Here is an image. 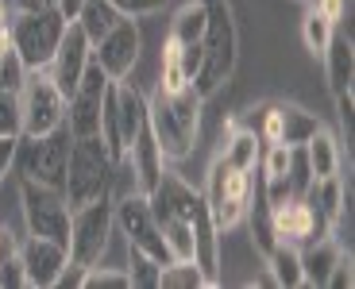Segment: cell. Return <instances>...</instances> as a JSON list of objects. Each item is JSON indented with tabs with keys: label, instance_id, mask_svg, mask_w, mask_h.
<instances>
[{
	"label": "cell",
	"instance_id": "cell-1",
	"mask_svg": "<svg viewBox=\"0 0 355 289\" xmlns=\"http://www.w3.org/2000/svg\"><path fill=\"white\" fill-rule=\"evenodd\" d=\"M201 105L205 96L193 85H186L182 93H159L155 89V100H147V128H151L166 162L189 158L197 139V123H201Z\"/></svg>",
	"mask_w": 355,
	"mask_h": 289
},
{
	"label": "cell",
	"instance_id": "cell-2",
	"mask_svg": "<svg viewBox=\"0 0 355 289\" xmlns=\"http://www.w3.org/2000/svg\"><path fill=\"white\" fill-rule=\"evenodd\" d=\"M205 8V35H201V70L193 89L201 96H213L236 70V19L228 0H201Z\"/></svg>",
	"mask_w": 355,
	"mask_h": 289
},
{
	"label": "cell",
	"instance_id": "cell-3",
	"mask_svg": "<svg viewBox=\"0 0 355 289\" xmlns=\"http://www.w3.org/2000/svg\"><path fill=\"white\" fill-rule=\"evenodd\" d=\"M112 182H116V158L108 155L105 139L101 135H78L70 143V162H66V182H62L70 212L89 201L112 197Z\"/></svg>",
	"mask_w": 355,
	"mask_h": 289
},
{
	"label": "cell",
	"instance_id": "cell-4",
	"mask_svg": "<svg viewBox=\"0 0 355 289\" xmlns=\"http://www.w3.org/2000/svg\"><path fill=\"white\" fill-rule=\"evenodd\" d=\"M201 193L189 189L182 177L162 174V182L155 185V193H147L155 212V224L162 231V243L170 251V263H186L193 259V204Z\"/></svg>",
	"mask_w": 355,
	"mask_h": 289
},
{
	"label": "cell",
	"instance_id": "cell-5",
	"mask_svg": "<svg viewBox=\"0 0 355 289\" xmlns=\"http://www.w3.org/2000/svg\"><path fill=\"white\" fill-rule=\"evenodd\" d=\"M70 143H73V135L66 123L46 135H19L12 170L19 174V182H39V185H51V189H62L66 162H70Z\"/></svg>",
	"mask_w": 355,
	"mask_h": 289
},
{
	"label": "cell",
	"instance_id": "cell-6",
	"mask_svg": "<svg viewBox=\"0 0 355 289\" xmlns=\"http://www.w3.org/2000/svg\"><path fill=\"white\" fill-rule=\"evenodd\" d=\"M66 24L70 19L62 16L58 8H39V12H19L16 19L8 24V35L16 43L19 58H24L27 70H46L66 35Z\"/></svg>",
	"mask_w": 355,
	"mask_h": 289
},
{
	"label": "cell",
	"instance_id": "cell-7",
	"mask_svg": "<svg viewBox=\"0 0 355 289\" xmlns=\"http://www.w3.org/2000/svg\"><path fill=\"white\" fill-rule=\"evenodd\" d=\"M251 182H255V170H236L232 162H224L220 155L213 158L209 166V185H205V204H209V216H213L216 231L236 228L248 212L251 201Z\"/></svg>",
	"mask_w": 355,
	"mask_h": 289
},
{
	"label": "cell",
	"instance_id": "cell-8",
	"mask_svg": "<svg viewBox=\"0 0 355 289\" xmlns=\"http://www.w3.org/2000/svg\"><path fill=\"white\" fill-rule=\"evenodd\" d=\"M108 236H112V197H101V201H89L81 209L70 212V254L73 266H97L108 251Z\"/></svg>",
	"mask_w": 355,
	"mask_h": 289
},
{
	"label": "cell",
	"instance_id": "cell-9",
	"mask_svg": "<svg viewBox=\"0 0 355 289\" xmlns=\"http://www.w3.org/2000/svg\"><path fill=\"white\" fill-rule=\"evenodd\" d=\"M19 201H24V220L27 236H43L54 243H70V204L62 189L39 182H19Z\"/></svg>",
	"mask_w": 355,
	"mask_h": 289
},
{
	"label": "cell",
	"instance_id": "cell-10",
	"mask_svg": "<svg viewBox=\"0 0 355 289\" xmlns=\"http://www.w3.org/2000/svg\"><path fill=\"white\" fill-rule=\"evenodd\" d=\"M19 112H24V135H46L66 123V93L46 70H27V81L19 89Z\"/></svg>",
	"mask_w": 355,
	"mask_h": 289
},
{
	"label": "cell",
	"instance_id": "cell-11",
	"mask_svg": "<svg viewBox=\"0 0 355 289\" xmlns=\"http://www.w3.org/2000/svg\"><path fill=\"white\" fill-rule=\"evenodd\" d=\"M112 224L128 236V247L151 254L155 263H162V266L170 263V251H166V243H162V231H159V224H155L147 193L135 189V193H128V197H120V201L112 204Z\"/></svg>",
	"mask_w": 355,
	"mask_h": 289
},
{
	"label": "cell",
	"instance_id": "cell-12",
	"mask_svg": "<svg viewBox=\"0 0 355 289\" xmlns=\"http://www.w3.org/2000/svg\"><path fill=\"white\" fill-rule=\"evenodd\" d=\"M108 73L101 70L97 62L89 58L81 81L73 85V93L66 96V128L70 135H97L101 132V105H105V89H108Z\"/></svg>",
	"mask_w": 355,
	"mask_h": 289
},
{
	"label": "cell",
	"instance_id": "cell-13",
	"mask_svg": "<svg viewBox=\"0 0 355 289\" xmlns=\"http://www.w3.org/2000/svg\"><path fill=\"white\" fill-rule=\"evenodd\" d=\"M270 216H275L278 243H290V247H297V251H302L305 243L324 239L332 231V224L317 212V204H313L309 193L297 197V201H286V204H278V209H270Z\"/></svg>",
	"mask_w": 355,
	"mask_h": 289
},
{
	"label": "cell",
	"instance_id": "cell-14",
	"mask_svg": "<svg viewBox=\"0 0 355 289\" xmlns=\"http://www.w3.org/2000/svg\"><path fill=\"white\" fill-rule=\"evenodd\" d=\"M139 46H143V39H139V27H135V16H124L105 39L93 43V62L112 81H120L132 73L135 58H139Z\"/></svg>",
	"mask_w": 355,
	"mask_h": 289
},
{
	"label": "cell",
	"instance_id": "cell-15",
	"mask_svg": "<svg viewBox=\"0 0 355 289\" xmlns=\"http://www.w3.org/2000/svg\"><path fill=\"white\" fill-rule=\"evenodd\" d=\"M16 251H19V263H24L27 286H39V289L58 286V278H62L66 263H70L66 247H62V243H54V239H43V236H27L24 243L16 247Z\"/></svg>",
	"mask_w": 355,
	"mask_h": 289
},
{
	"label": "cell",
	"instance_id": "cell-16",
	"mask_svg": "<svg viewBox=\"0 0 355 289\" xmlns=\"http://www.w3.org/2000/svg\"><path fill=\"white\" fill-rule=\"evenodd\" d=\"M89 58H93V43H89L85 31H81V27L70 19V24H66L62 43H58V51H54L51 66H46V73H51L54 85H58L66 96H70V93H73V85L81 81V73H85Z\"/></svg>",
	"mask_w": 355,
	"mask_h": 289
},
{
	"label": "cell",
	"instance_id": "cell-17",
	"mask_svg": "<svg viewBox=\"0 0 355 289\" xmlns=\"http://www.w3.org/2000/svg\"><path fill=\"white\" fill-rule=\"evenodd\" d=\"M162 150H159V143H155V135H151V128H143L139 135H135V143L128 147V155H124V162L120 166H132V177H135V189L139 193H155V185L162 182ZM116 166V170H120Z\"/></svg>",
	"mask_w": 355,
	"mask_h": 289
},
{
	"label": "cell",
	"instance_id": "cell-18",
	"mask_svg": "<svg viewBox=\"0 0 355 289\" xmlns=\"http://www.w3.org/2000/svg\"><path fill=\"white\" fill-rule=\"evenodd\" d=\"M112 100H116V132H120V143L128 147L135 143V135L147 128V96L132 85V81H112Z\"/></svg>",
	"mask_w": 355,
	"mask_h": 289
},
{
	"label": "cell",
	"instance_id": "cell-19",
	"mask_svg": "<svg viewBox=\"0 0 355 289\" xmlns=\"http://www.w3.org/2000/svg\"><path fill=\"white\" fill-rule=\"evenodd\" d=\"M320 58H324V73H329L332 96L352 93V81H355V43H352V31H340V27H336Z\"/></svg>",
	"mask_w": 355,
	"mask_h": 289
},
{
	"label": "cell",
	"instance_id": "cell-20",
	"mask_svg": "<svg viewBox=\"0 0 355 289\" xmlns=\"http://www.w3.org/2000/svg\"><path fill=\"white\" fill-rule=\"evenodd\" d=\"M297 254H302V286H329V274L336 270V263L344 259V251H340L329 236L305 243Z\"/></svg>",
	"mask_w": 355,
	"mask_h": 289
},
{
	"label": "cell",
	"instance_id": "cell-21",
	"mask_svg": "<svg viewBox=\"0 0 355 289\" xmlns=\"http://www.w3.org/2000/svg\"><path fill=\"white\" fill-rule=\"evenodd\" d=\"M124 19V8L116 4V0H81L78 16H73V24L85 31L89 43H97V39H105L108 31H112L116 24Z\"/></svg>",
	"mask_w": 355,
	"mask_h": 289
},
{
	"label": "cell",
	"instance_id": "cell-22",
	"mask_svg": "<svg viewBox=\"0 0 355 289\" xmlns=\"http://www.w3.org/2000/svg\"><path fill=\"white\" fill-rule=\"evenodd\" d=\"M302 150H305V162H309L313 182L340 174V143H336V135H332V132L317 128V132H313L309 139L302 143Z\"/></svg>",
	"mask_w": 355,
	"mask_h": 289
},
{
	"label": "cell",
	"instance_id": "cell-23",
	"mask_svg": "<svg viewBox=\"0 0 355 289\" xmlns=\"http://www.w3.org/2000/svg\"><path fill=\"white\" fill-rule=\"evenodd\" d=\"M259 150H263L259 135L255 132H240V123L232 120L228 123V139H224V147H220L224 162H232L236 170H255L259 166Z\"/></svg>",
	"mask_w": 355,
	"mask_h": 289
},
{
	"label": "cell",
	"instance_id": "cell-24",
	"mask_svg": "<svg viewBox=\"0 0 355 289\" xmlns=\"http://www.w3.org/2000/svg\"><path fill=\"white\" fill-rule=\"evenodd\" d=\"M309 197H313V204H317L320 216L329 220V224H336V220L344 216L347 201H352V189H344V182L332 174V177H320V182H313V185H309Z\"/></svg>",
	"mask_w": 355,
	"mask_h": 289
},
{
	"label": "cell",
	"instance_id": "cell-25",
	"mask_svg": "<svg viewBox=\"0 0 355 289\" xmlns=\"http://www.w3.org/2000/svg\"><path fill=\"white\" fill-rule=\"evenodd\" d=\"M278 123H282V143L286 147H302V143L320 128V120L313 112H305L302 105H278Z\"/></svg>",
	"mask_w": 355,
	"mask_h": 289
},
{
	"label": "cell",
	"instance_id": "cell-26",
	"mask_svg": "<svg viewBox=\"0 0 355 289\" xmlns=\"http://www.w3.org/2000/svg\"><path fill=\"white\" fill-rule=\"evenodd\" d=\"M205 35V8H201V0H186L182 8H178V16L170 19V39L182 46H193L201 43Z\"/></svg>",
	"mask_w": 355,
	"mask_h": 289
},
{
	"label": "cell",
	"instance_id": "cell-27",
	"mask_svg": "<svg viewBox=\"0 0 355 289\" xmlns=\"http://www.w3.org/2000/svg\"><path fill=\"white\" fill-rule=\"evenodd\" d=\"M266 263H270V281L275 286H282V289L302 286V254H297V247L278 243L275 251L266 254Z\"/></svg>",
	"mask_w": 355,
	"mask_h": 289
},
{
	"label": "cell",
	"instance_id": "cell-28",
	"mask_svg": "<svg viewBox=\"0 0 355 289\" xmlns=\"http://www.w3.org/2000/svg\"><path fill=\"white\" fill-rule=\"evenodd\" d=\"M24 81H27V66H24V58H19L16 43H12L8 27H4V31H0V89L19 93Z\"/></svg>",
	"mask_w": 355,
	"mask_h": 289
},
{
	"label": "cell",
	"instance_id": "cell-29",
	"mask_svg": "<svg viewBox=\"0 0 355 289\" xmlns=\"http://www.w3.org/2000/svg\"><path fill=\"white\" fill-rule=\"evenodd\" d=\"M209 286L201 274V266L193 263V259H186V263H166L159 270V289H201Z\"/></svg>",
	"mask_w": 355,
	"mask_h": 289
},
{
	"label": "cell",
	"instance_id": "cell-30",
	"mask_svg": "<svg viewBox=\"0 0 355 289\" xmlns=\"http://www.w3.org/2000/svg\"><path fill=\"white\" fill-rule=\"evenodd\" d=\"M332 31H336V24H332V19H324L317 8L305 12V19H302V39H305V46H309L313 54H324Z\"/></svg>",
	"mask_w": 355,
	"mask_h": 289
},
{
	"label": "cell",
	"instance_id": "cell-31",
	"mask_svg": "<svg viewBox=\"0 0 355 289\" xmlns=\"http://www.w3.org/2000/svg\"><path fill=\"white\" fill-rule=\"evenodd\" d=\"M159 270H162V263H155L151 254H143L132 247V266H128L132 289H159Z\"/></svg>",
	"mask_w": 355,
	"mask_h": 289
},
{
	"label": "cell",
	"instance_id": "cell-32",
	"mask_svg": "<svg viewBox=\"0 0 355 289\" xmlns=\"http://www.w3.org/2000/svg\"><path fill=\"white\" fill-rule=\"evenodd\" d=\"M81 286L85 289H132V278H128V270H112V266L97 263L81 274Z\"/></svg>",
	"mask_w": 355,
	"mask_h": 289
},
{
	"label": "cell",
	"instance_id": "cell-33",
	"mask_svg": "<svg viewBox=\"0 0 355 289\" xmlns=\"http://www.w3.org/2000/svg\"><path fill=\"white\" fill-rule=\"evenodd\" d=\"M0 135L19 139L24 135V112H19V93L0 89Z\"/></svg>",
	"mask_w": 355,
	"mask_h": 289
},
{
	"label": "cell",
	"instance_id": "cell-34",
	"mask_svg": "<svg viewBox=\"0 0 355 289\" xmlns=\"http://www.w3.org/2000/svg\"><path fill=\"white\" fill-rule=\"evenodd\" d=\"M19 286H27V278H24L19 251H12V254H4V259H0V289H19Z\"/></svg>",
	"mask_w": 355,
	"mask_h": 289
},
{
	"label": "cell",
	"instance_id": "cell-35",
	"mask_svg": "<svg viewBox=\"0 0 355 289\" xmlns=\"http://www.w3.org/2000/svg\"><path fill=\"white\" fill-rule=\"evenodd\" d=\"M313 8H317L324 19H332V24L340 27V19L347 16V0H313Z\"/></svg>",
	"mask_w": 355,
	"mask_h": 289
},
{
	"label": "cell",
	"instance_id": "cell-36",
	"mask_svg": "<svg viewBox=\"0 0 355 289\" xmlns=\"http://www.w3.org/2000/svg\"><path fill=\"white\" fill-rule=\"evenodd\" d=\"M166 8V0H124V16H155Z\"/></svg>",
	"mask_w": 355,
	"mask_h": 289
},
{
	"label": "cell",
	"instance_id": "cell-37",
	"mask_svg": "<svg viewBox=\"0 0 355 289\" xmlns=\"http://www.w3.org/2000/svg\"><path fill=\"white\" fill-rule=\"evenodd\" d=\"M12 158H16V139H8V135H0V182L8 177Z\"/></svg>",
	"mask_w": 355,
	"mask_h": 289
},
{
	"label": "cell",
	"instance_id": "cell-38",
	"mask_svg": "<svg viewBox=\"0 0 355 289\" xmlns=\"http://www.w3.org/2000/svg\"><path fill=\"white\" fill-rule=\"evenodd\" d=\"M19 12H39V8H58V0H12Z\"/></svg>",
	"mask_w": 355,
	"mask_h": 289
},
{
	"label": "cell",
	"instance_id": "cell-39",
	"mask_svg": "<svg viewBox=\"0 0 355 289\" xmlns=\"http://www.w3.org/2000/svg\"><path fill=\"white\" fill-rule=\"evenodd\" d=\"M78 8H81V0H58V12H62L66 19H73V16H78Z\"/></svg>",
	"mask_w": 355,
	"mask_h": 289
},
{
	"label": "cell",
	"instance_id": "cell-40",
	"mask_svg": "<svg viewBox=\"0 0 355 289\" xmlns=\"http://www.w3.org/2000/svg\"><path fill=\"white\" fill-rule=\"evenodd\" d=\"M8 27V0H0V31Z\"/></svg>",
	"mask_w": 355,
	"mask_h": 289
},
{
	"label": "cell",
	"instance_id": "cell-41",
	"mask_svg": "<svg viewBox=\"0 0 355 289\" xmlns=\"http://www.w3.org/2000/svg\"><path fill=\"white\" fill-rule=\"evenodd\" d=\"M116 4H120V8H124V0H116Z\"/></svg>",
	"mask_w": 355,
	"mask_h": 289
}]
</instances>
